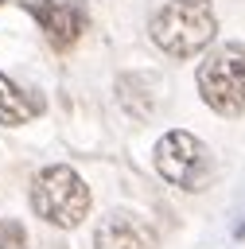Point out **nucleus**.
Masks as SVG:
<instances>
[{
    "mask_svg": "<svg viewBox=\"0 0 245 249\" xmlns=\"http://www.w3.org/2000/svg\"><path fill=\"white\" fill-rule=\"evenodd\" d=\"M148 82H152L148 74H121V78H117V101H121V109L132 113L136 121H148L152 109H156V93L144 89Z\"/></svg>",
    "mask_w": 245,
    "mask_h": 249,
    "instance_id": "6e6552de",
    "label": "nucleus"
},
{
    "mask_svg": "<svg viewBox=\"0 0 245 249\" xmlns=\"http://www.w3.org/2000/svg\"><path fill=\"white\" fill-rule=\"evenodd\" d=\"M237 237H245V226H241V230H237Z\"/></svg>",
    "mask_w": 245,
    "mask_h": 249,
    "instance_id": "9d476101",
    "label": "nucleus"
},
{
    "mask_svg": "<svg viewBox=\"0 0 245 249\" xmlns=\"http://www.w3.org/2000/svg\"><path fill=\"white\" fill-rule=\"evenodd\" d=\"M31 210L58 230H74L89 214V187L82 183V175L74 167L51 163L31 183Z\"/></svg>",
    "mask_w": 245,
    "mask_h": 249,
    "instance_id": "f03ea898",
    "label": "nucleus"
},
{
    "mask_svg": "<svg viewBox=\"0 0 245 249\" xmlns=\"http://www.w3.org/2000/svg\"><path fill=\"white\" fill-rule=\"evenodd\" d=\"M156 171L179 191H206L214 183V156L198 136L171 128L156 140Z\"/></svg>",
    "mask_w": 245,
    "mask_h": 249,
    "instance_id": "20e7f679",
    "label": "nucleus"
},
{
    "mask_svg": "<svg viewBox=\"0 0 245 249\" xmlns=\"http://www.w3.org/2000/svg\"><path fill=\"white\" fill-rule=\"evenodd\" d=\"M31 16L43 27V39L51 43V51L66 54L78 47L82 31H86V8L78 0H35Z\"/></svg>",
    "mask_w": 245,
    "mask_h": 249,
    "instance_id": "39448f33",
    "label": "nucleus"
},
{
    "mask_svg": "<svg viewBox=\"0 0 245 249\" xmlns=\"http://www.w3.org/2000/svg\"><path fill=\"white\" fill-rule=\"evenodd\" d=\"M214 31H218V19L210 0H163L148 23L152 43L171 58H194L214 43Z\"/></svg>",
    "mask_w": 245,
    "mask_h": 249,
    "instance_id": "f257e3e1",
    "label": "nucleus"
},
{
    "mask_svg": "<svg viewBox=\"0 0 245 249\" xmlns=\"http://www.w3.org/2000/svg\"><path fill=\"white\" fill-rule=\"evenodd\" d=\"M156 241H159L156 230L148 222H140L136 214H124V210H113L93 230V245L97 249H156Z\"/></svg>",
    "mask_w": 245,
    "mask_h": 249,
    "instance_id": "423d86ee",
    "label": "nucleus"
},
{
    "mask_svg": "<svg viewBox=\"0 0 245 249\" xmlns=\"http://www.w3.org/2000/svg\"><path fill=\"white\" fill-rule=\"evenodd\" d=\"M43 113V97L23 89L19 82H12L8 74H0V124L16 128V124H27Z\"/></svg>",
    "mask_w": 245,
    "mask_h": 249,
    "instance_id": "0eeeda50",
    "label": "nucleus"
},
{
    "mask_svg": "<svg viewBox=\"0 0 245 249\" xmlns=\"http://www.w3.org/2000/svg\"><path fill=\"white\" fill-rule=\"evenodd\" d=\"M198 97L218 117H241L245 113V47L241 43H226L202 58Z\"/></svg>",
    "mask_w": 245,
    "mask_h": 249,
    "instance_id": "7ed1b4c3",
    "label": "nucleus"
},
{
    "mask_svg": "<svg viewBox=\"0 0 245 249\" xmlns=\"http://www.w3.org/2000/svg\"><path fill=\"white\" fill-rule=\"evenodd\" d=\"M0 4H4V0H0Z\"/></svg>",
    "mask_w": 245,
    "mask_h": 249,
    "instance_id": "9b49d317",
    "label": "nucleus"
},
{
    "mask_svg": "<svg viewBox=\"0 0 245 249\" xmlns=\"http://www.w3.org/2000/svg\"><path fill=\"white\" fill-rule=\"evenodd\" d=\"M0 249H27V233L16 218H4L0 222Z\"/></svg>",
    "mask_w": 245,
    "mask_h": 249,
    "instance_id": "1a4fd4ad",
    "label": "nucleus"
}]
</instances>
